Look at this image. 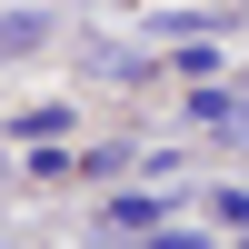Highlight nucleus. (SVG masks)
Returning <instances> with one entry per match:
<instances>
[{
	"mask_svg": "<svg viewBox=\"0 0 249 249\" xmlns=\"http://www.w3.org/2000/svg\"><path fill=\"white\" fill-rule=\"evenodd\" d=\"M190 130H249V100H230V90H190Z\"/></svg>",
	"mask_w": 249,
	"mask_h": 249,
	"instance_id": "1",
	"label": "nucleus"
},
{
	"mask_svg": "<svg viewBox=\"0 0 249 249\" xmlns=\"http://www.w3.org/2000/svg\"><path fill=\"white\" fill-rule=\"evenodd\" d=\"M40 40H50V10H0V50H40Z\"/></svg>",
	"mask_w": 249,
	"mask_h": 249,
	"instance_id": "2",
	"label": "nucleus"
},
{
	"mask_svg": "<svg viewBox=\"0 0 249 249\" xmlns=\"http://www.w3.org/2000/svg\"><path fill=\"white\" fill-rule=\"evenodd\" d=\"M110 230H120V239H140V230H160V199H110Z\"/></svg>",
	"mask_w": 249,
	"mask_h": 249,
	"instance_id": "3",
	"label": "nucleus"
},
{
	"mask_svg": "<svg viewBox=\"0 0 249 249\" xmlns=\"http://www.w3.org/2000/svg\"><path fill=\"white\" fill-rule=\"evenodd\" d=\"M70 130V110H60V100H40V110H20V140H60Z\"/></svg>",
	"mask_w": 249,
	"mask_h": 249,
	"instance_id": "4",
	"label": "nucleus"
},
{
	"mask_svg": "<svg viewBox=\"0 0 249 249\" xmlns=\"http://www.w3.org/2000/svg\"><path fill=\"white\" fill-rule=\"evenodd\" d=\"M210 219H230V230H249V190H210Z\"/></svg>",
	"mask_w": 249,
	"mask_h": 249,
	"instance_id": "5",
	"label": "nucleus"
},
{
	"mask_svg": "<svg viewBox=\"0 0 249 249\" xmlns=\"http://www.w3.org/2000/svg\"><path fill=\"white\" fill-rule=\"evenodd\" d=\"M150 249H199V230H150Z\"/></svg>",
	"mask_w": 249,
	"mask_h": 249,
	"instance_id": "6",
	"label": "nucleus"
}]
</instances>
